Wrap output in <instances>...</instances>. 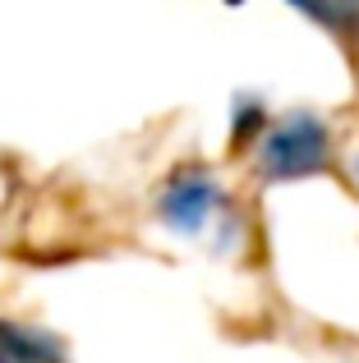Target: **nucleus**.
Returning <instances> with one entry per match:
<instances>
[{
	"mask_svg": "<svg viewBox=\"0 0 359 363\" xmlns=\"http://www.w3.org/2000/svg\"><path fill=\"white\" fill-rule=\"evenodd\" d=\"M253 170L263 184H286V179H309L341 166V138L336 124L318 111H286L272 116L267 129L253 143Z\"/></svg>",
	"mask_w": 359,
	"mask_h": 363,
	"instance_id": "nucleus-1",
	"label": "nucleus"
},
{
	"mask_svg": "<svg viewBox=\"0 0 359 363\" xmlns=\"http://www.w3.org/2000/svg\"><path fill=\"white\" fill-rule=\"evenodd\" d=\"M216 207H221V184H216L212 170H180V175L166 179L157 216L180 235H198L216 216Z\"/></svg>",
	"mask_w": 359,
	"mask_h": 363,
	"instance_id": "nucleus-2",
	"label": "nucleus"
},
{
	"mask_svg": "<svg viewBox=\"0 0 359 363\" xmlns=\"http://www.w3.org/2000/svg\"><path fill=\"white\" fill-rule=\"evenodd\" d=\"M309 23H318L350 60H359V0H290Z\"/></svg>",
	"mask_w": 359,
	"mask_h": 363,
	"instance_id": "nucleus-3",
	"label": "nucleus"
},
{
	"mask_svg": "<svg viewBox=\"0 0 359 363\" xmlns=\"http://www.w3.org/2000/svg\"><path fill=\"white\" fill-rule=\"evenodd\" d=\"M0 359L5 363H60L65 354L42 331L18 327V322H0Z\"/></svg>",
	"mask_w": 359,
	"mask_h": 363,
	"instance_id": "nucleus-4",
	"label": "nucleus"
},
{
	"mask_svg": "<svg viewBox=\"0 0 359 363\" xmlns=\"http://www.w3.org/2000/svg\"><path fill=\"white\" fill-rule=\"evenodd\" d=\"M231 5H240V0H231Z\"/></svg>",
	"mask_w": 359,
	"mask_h": 363,
	"instance_id": "nucleus-5",
	"label": "nucleus"
}]
</instances>
